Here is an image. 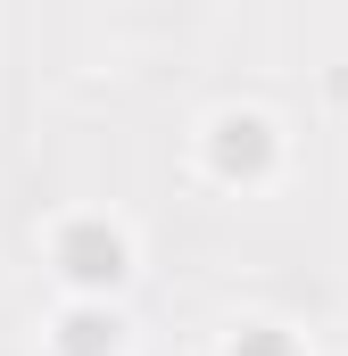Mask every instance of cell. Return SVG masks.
I'll use <instances>...</instances> for the list:
<instances>
[{
	"instance_id": "obj_1",
	"label": "cell",
	"mask_w": 348,
	"mask_h": 356,
	"mask_svg": "<svg viewBox=\"0 0 348 356\" xmlns=\"http://www.w3.org/2000/svg\"><path fill=\"white\" fill-rule=\"evenodd\" d=\"M67 266L84 273V282L116 273V232H75V241H67Z\"/></svg>"
}]
</instances>
